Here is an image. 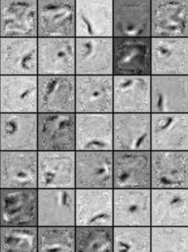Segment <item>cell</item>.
I'll use <instances>...</instances> for the list:
<instances>
[{"instance_id": "cell-1", "label": "cell", "mask_w": 188, "mask_h": 252, "mask_svg": "<svg viewBox=\"0 0 188 252\" xmlns=\"http://www.w3.org/2000/svg\"><path fill=\"white\" fill-rule=\"evenodd\" d=\"M37 152H76V113H38Z\"/></svg>"}, {"instance_id": "cell-2", "label": "cell", "mask_w": 188, "mask_h": 252, "mask_svg": "<svg viewBox=\"0 0 188 252\" xmlns=\"http://www.w3.org/2000/svg\"><path fill=\"white\" fill-rule=\"evenodd\" d=\"M113 113H76V152L114 151Z\"/></svg>"}, {"instance_id": "cell-3", "label": "cell", "mask_w": 188, "mask_h": 252, "mask_svg": "<svg viewBox=\"0 0 188 252\" xmlns=\"http://www.w3.org/2000/svg\"><path fill=\"white\" fill-rule=\"evenodd\" d=\"M38 38H76V0H38Z\"/></svg>"}, {"instance_id": "cell-4", "label": "cell", "mask_w": 188, "mask_h": 252, "mask_svg": "<svg viewBox=\"0 0 188 252\" xmlns=\"http://www.w3.org/2000/svg\"><path fill=\"white\" fill-rule=\"evenodd\" d=\"M0 227H38V189H0Z\"/></svg>"}, {"instance_id": "cell-5", "label": "cell", "mask_w": 188, "mask_h": 252, "mask_svg": "<svg viewBox=\"0 0 188 252\" xmlns=\"http://www.w3.org/2000/svg\"><path fill=\"white\" fill-rule=\"evenodd\" d=\"M151 38H113V76H151Z\"/></svg>"}, {"instance_id": "cell-6", "label": "cell", "mask_w": 188, "mask_h": 252, "mask_svg": "<svg viewBox=\"0 0 188 252\" xmlns=\"http://www.w3.org/2000/svg\"><path fill=\"white\" fill-rule=\"evenodd\" d=\"M38 76H76V38H38Z\"/></svg>"}, {"instance_id": "cell-7", "label": "cell", "mask_w": 188, "mask_h": 252, "mask_svg": "<svg viewBox=\"0 0 188 252\" xmlns=\"http://www.w3.org/2000/svg\"><path fill=\"white\" fill-rule=\"evenodd\" d=\"M0 76H38V38H0Z\"/></svg>"}, {"instance_id": "cell-8", "label": "cell", "mask_w": 188, "mask_h": 252, "mask_svg": "<svg viewBox=\"0 0 188 252\" xmlns=\"http://www.w3.org/2000/svg\"><path fill=\"white\" fill-rule=\"evenodd\" d=\"M151 189V152H113V189Z\"/></svg>"}, {"instance_id": "cell-9", "label": "cell", "mask_w": 188, "mask_h": 252, "mask_svg": "<svg viewBox=\"0 0 188 252\" xmlns=\"http://www.w3.org/2000/svg\"><path fill=\"white\" fill-rule=\"evenodd\" d=\"M113 38H151V0H113Z\"/></svg>"}, {"instance_id": "cell-10", "label": "cell", "mask_w": 188, "mask_h": 252, "mask_svg": "<svg viewBox=\"0 0 188 252\" xmlns=\"http://www.w3.org/2000/svg\"><path fill=\"white\" fill-rule=\"evenodd\" d=\"M38 113H0V152L37 151Z\"/></svg>"}, {"instance_id": "cell-11", "label": "cell", "mask_w": 188, "mask_h": 252, "mask_svg": "<svg viewBox=\"0 0 188 252\" xmlns=\"http://www.w3.org/2000/svg\"><path fill=\"white\" fill-rule=\"evenodd\" d=\"M38 0H0V38H38Z\"/></svg>"}, {"instance_id": "cell-12", "label": "cell", "mask_w": 188, "mask_h": 252, "mask_svg": "<svg viewBox=\"0 0 188 252\" xmlns=\"http://www.w3.org/2000/svg\"><path fill=\"white\" fill-rule=\"evenodd\" d=\"M113 227H151V189H113Z\"/></svg>"}, {"instance_id": "cell-13", "label": "cell", "mask_w": 188, "mask_h": 252, "mask_svg": "<svg viewBox=\"0 0 188 252\" xmlns=\"http://www.w3.org/2000/svg\"><path fill=\"white\" fill-rule=\"evenodd\" d=\"M151 152H188V113H151Z\"/></svg>"}, {"instance_id": "cell-14", "label": "cell", "mask_w": 188, "mask_h": 252, "mask_svg": "<svg viewBox=\"0 0 188 252\" xmlns=\"http://www.w3.org/2000/svg\"><path fill=\"white\" fill-rule=\"evenodd\" d=\"M76 227V189H38V227Z\"/></svg>"}, {"instance_id": "cell-15", "label": "cell", "mask_w": 188, "mask_h": 252, "mask_svg": "<svg viewBox=\"0 0 188 252\" xmlns=\"http://www.w3.org/2000/svg\"><path fill=\"white\" fill-rule=\"evenodd\" d=\"M113 115L114 151H151V113Z\"/></svg>"}, {"instance_id": "cell-16", "label": "cell", "mask_w": 188, "mask_h": 252, "mask_svg": "<svg viewBox=\"0 0 188 252\" xmlns=\"http://www.w3.org/2000/svg\"><path fill=\"white\" fill-rule=\"evenodd\" d=\"M151 76H113V113H151Z\"/></svg>"}, {"instance_id": "cell-17", "label": "cell", "mask_w": 188, "mask_h": 252, "mask_svg": "<svg viewBox=\"0 0 188 252\" xmlns=\"http://www.w3.org/2000/svg\"><path fill=\"white\" fill-rule=\"evenodd\" d=\"M0 189H38V152H0Z\"/></svg>"}, {"instance_id": "cell-18", "label": "cell", "mask_w": 188, "mask_h": 252, "mask_svg": "<svg viewBox=\"0 0 188 252\" xmlns=\"http://www.w3.org/2000/svg\"><path fill=\"white\" fill-rule=\"evenodd\" d=\"M76 38H113V0H76Z\"/></svg>"}, {"instance_id": "cell-19", "label": "cell", "mask_w": 188, "mask_h": 252, "mask_svg": "<svg viewBox=\"0 0 188 252\" xmlns=\"http://www.w3.org/2000/svg\"><path fill=\"white\" fill-rule=\"evenodd\" d=\"M151 38H188V0H151Z\"/></svg>"}, {"instance_id": "cell-20", "label": "cell", "mask_w": 188, "mask_h": 252, "mask_svg": "<svg viewBox=\"0 0 188 252\" xmlns=\"http://www.w3.org/2000/svg\"><path fill=\"white\" fill-rule=\"evenodd\" d=\"M76 76H113V38H76Z\"/></svg>"}, {"instance_id": "cell-21", "label": "cell", "mask_w": 188, "mask_h": 252, "mask_svg": "<svg viewBox=\"0 0 188 252\" xmlns=\"http://www.w3.org/2000/svg\"><path fill=\"white\" fill-rule=\"evenodd\" d=\"M0 113H38V76H0Z\"/></svg>"}, {"instance_id": "cell-22", "label": "cell", "mask_w": 188, "mask_h": 252, "mask_svg": "<svg viewBox=\"0 0 188 252\" xmlns=\"http://www.w3.org/2000/svg\"><path fill=\"white\" fill-rule=\"evenodd\" d=\"M38 113H76V76H38Z\"/></svg>"}, {"instance_id": "cell-23", "label": "cell", "mask_w": 188, "mask_h": 252, "mask_svg": "<svg viewBox=\"0 0 188 252\" xmlns=\"http://www.w3.org/2000/svg\"><path fill=\"white\" fill-rule=\"evenodd\" d=\"M76 189H113V152H76Z\"/></svg>"}, {"instance_id": "cell-24", "label": "cell", "mask_w": 188, "mask_h": 252, "mask_svg": "<svg viewBox=\"0 0 188 252\" xmlns=\"http://www.w3.org/2000/svg\"><path fill=\"white\" fill-rule=\"evenodd\" d=\"M151 76H188V38H151Z\"/></svg>"}, {"instance_id": "cell-25", "label": "cell", "mask_w": 188, "mask_h": 252, "mask_svg": "<svg viewBox=\"0 0 188 252\" xmlns=\"http://www.w3.org/2000/svg\"><path fill=\"white\" fill-rule=\"evenodd\" d=\"M76 189V152H38V189Z\"/></svg>"}, {"instance_id": "cell-26", "label": "cell", "mask_w": 188, "mask_h": 252, "mask_svg": "<svg viewBox=\"0 0 188 252\" xmlns=\"http://www.w3.org/2000/svg\"><path fill=\"white\" fill-rule=\"evenodd\" d=\"M188 189V152H151V189Z\"/></svg>"}, {"instance_id": "cell-27", "label": "cell", "mask_w": 188, "mask_h": 252, "mask_svg": "<svg viewBox=\"0 0 188 252\" xmlns=\"http://www.w3.org/2000/svg\"><path fill=\"white\" fill-rule=\"evenodd\" d=\"M151 227H188V189H151Z\"/></svg>"}, {"instance_id": "cell-28", "label": "cell", "mask_w": 188, "mask_h": 252, "mask_svg": "<svg viewBox=\"0 0 188 252\" xmlns=\"http://www.w3.org/2000/svg\"><path fill=\"white\" fill-rule=\"evenodd\" d=\"M76 113H113V76H76Z\"/></svg>"}, {"instance_id": "cell-29", "label": "cell", "mask_w": 188, "mask_h": 252, "mask_svg": "<svg viewBox=\"0 0 188 252\" xmlns=\"http://www.w3.org/2000/svg\"><path fill=\"white\" fill-rule=\"evenodd\" d=\"M151 113H188V76H151Z\"/></svg>"}, {"instance_id": "cell-30", "label": "cell", "mask_w": 188, "mask_h": 252, "mask_svg": "<svg viewBox=\"0 0 188 252\" xmlns=\"http://www.w3.org/2000/svg\"><path fill=\"white\" fill-rule=\"evenodd\" d=\"M113 227V189H76V227Z\"/></svg>"}, {"instance_id": "cell-31", "label": "cell", "mask_w": 188, "mask_h": 252, "mask_svg": "<svg viewBox=\"0 0 188 252\" xmlns=\"http://www.w3.org/2000/svg\"><path fill=\"white\" fill-rule=\"evenodd\" d=\"M38 252H76V227H38Z\"/></svg>"}, {"instance_id": "cell-32", "label": "cell", "mask_w": 188, "mask_h": 252, "mask_svg": "<svg viewBox=\"0 0 188 252\" xmlns=\"http://www.w3.org/2000/svg\"><path fill=\"white\" fill-rule=\"evenodd\" d=\"M0 252H38V227H0Z\"/></svg>"}, {"instance_id": "cell-33", "label": "cell", "mask_w": 188, "mask_h": 252, "mask_svg": "<svg viewBox=\"0 0 188 252\" xmlns=\"http://www.w3.org/2000/svg\"><path fill=\"white\" fill-rule=\"evenodd\" d=\"M113 252H151V227H113Z\"/></svg>"}, {"instance_id": "cell-34", "label": "cell", "mask_w": 188, "mask_h": 252, "mask_svg": "<svg viewBox=\"0 0 188 252\" xmlns=\"http://www.w3.org/2000/svg\"><path fill=\"white\" fill-rule=\"evenodd\" d=\"M76 252H114L113 227H76Z\"/></svg>"}, {"instance_id": "cell-35", "label": "cell", "mask_w": 188, "mask_h": 252, "mask_svg": "<svg viewBox=\"0 0 188 252\" xmlns=\"http://www.w3.org/2000/svg\"><path fill=\"white\" fill-rule=\"evenodd\" d=\"M151 252H188V227H151Z\"/></svg>"}]
</instances>
